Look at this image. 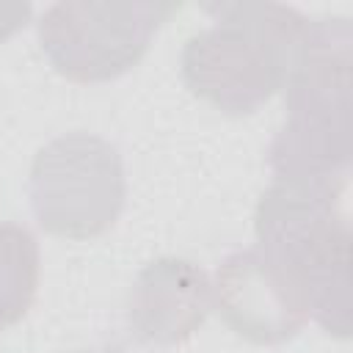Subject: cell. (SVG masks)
Instances as JSON below:
<instances>
[{"label": "cell", "mask_w": 353, "mask_h": 353, "mask_svg": "<svg viewBox=\"0 0 353 353\" xmlns=\"http://www.w3.org/2000/svg\"><path fill=\"white\" fill-rule=\"evenodd\" d=\"M350 47L345 17L306 19L281 88L287 119L268 149L273 179L350 174Z\"/></svg>", "instance_id": "7a4b0ae2"}, {"label": "cell", "mask_w": 353, "mask_h": 353, "mask_svg": "<svg viewBox=\"0 0 353 353\" xmlns=\"http://www.w3.org/2000/svg\"><path fill=\"white\" fill-rule=\"evenodd\" d=\"M347 176L273 179L254 212L262 248L298 287L309 317L331 336H350Z\"/></svg>", "instance_id": "6da1fadb"}, {"label": "cell", "mask_w": 353, "mask_h": 353, "mask_svg": "<svg viewBox=\"0 0 353 353\" xmlns=\"http://www.w3.org/2000/svg\"><path fill=\"white\" fill-rule=\"evenodd\" d=\"M212 309L240 339L254 345H284L312 320L298 287L256 245L234 251L218 265Z\"/></svg>", "instance_id": "8992f818"}, {"label": "cell", "mask_w": 353, "mask_h": 353, "mask_svg": "<svg viewBox=\"0 0 353 353\" xmlns=\"http://www.w3.org/2000/svg\"><path fill=\"white\" fill-rule=\"evenodd\" d=\"M179 11L174 3L61 0L39 19V41L50 66L72 83H105L130 72L154 33Z\"/></svg>", "instance_id": "5b68a950"}, {"label": "cell", "mask_w": 353, "mask_h": 353, "mask_svg": "<svg viewBox=\"0 0 353 353\" xmlns=\"http://www.w3.org/2000/svg\"><path fill=\"white\" fill-rule=\"evenodd\" d=\"M210 312L212 281L204 268L182 256H157L143 265L127 295V325L143 345H182Z\"/></svg>", "instance_id": "52a82bcc"}, {"label": "cell", "mask_w": 353, "mask_h": 353, "mask_svg": "<svg viewBox=\"0 0 353 353\" xmlns=\"http://www.w3.org/2000/svg\"><path fill=\"white\" fill-rule=\"evenodd\" d=\"M39 243L19 226L0 221V331L19 323L39 290Z\"/></svg>", "instance_id": "ba28073f"}, {"label": "cell", "mask_w": 353, "mask_h": 353, "mask_svg": "<svg viewBox=\"0 0 353 353\" xmlns=\"http://www.w3.org/2000/svg\"><path fill=\"white\" fill-rule=\"evenodd\" d=\"M33 8L28 3H0V44L28 25Z\"/></svg>", "instance_id": "9c48e42d"}, {"label": "cell", "mask_w": 353, "mask_h": 353, "mask_svg": "<svg viewBox=\"0 0 353 353\" xmlns=\"http://www.w3.org/2000/svg\"><path fill=\"white\" fill-rule=\"evenodd\" d=\"M210 28L182 47V80L226 116H248L284 88L306 17L281 3H215Z\"/></svg>", "instance_id": "3957f363"}, {"label": "cell", "mask_w": 353, "mask_h": 353, "mask_svg": "<svg viewBox=\"0 0 353 353\" xmlns=\"http://www.w3.org/2000/svg\"><path fill=\"white\" fill-rule=\"evenodd\" d=\"M127 201L119 149L94 132L47 141L30 163V207L47 234L91 240L105 234Z\"/></svg>", "instance_id": "277c9868"}]
</instances>
